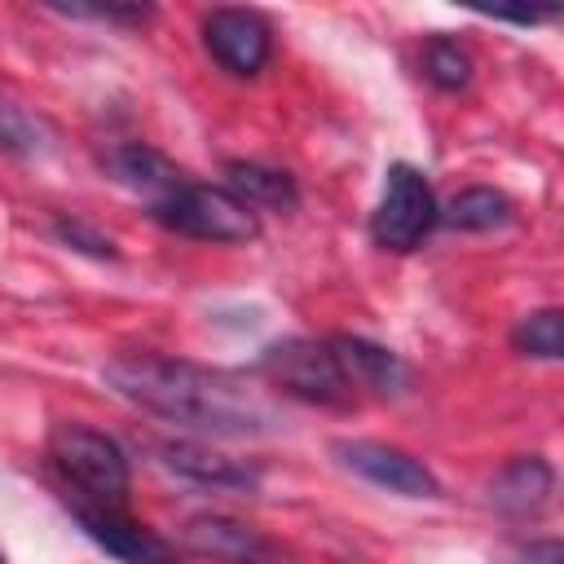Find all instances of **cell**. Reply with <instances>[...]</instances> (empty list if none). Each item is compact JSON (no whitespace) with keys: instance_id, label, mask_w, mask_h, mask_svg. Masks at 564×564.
I'll use <instances>...</instances> for the list:
<instances>
[{"instance_id":"obj_1","label":"cell","mask_w":564,"mask_h":564,"mask_svg":"<svg viewBox=\"0 0 564 564\" xmlns=\"http://www.w3.org/2000/svg\"><path fill=\"white\" fill-rule=\"evenodd\" d=\"M106 383L123 401H132L167 423L212 432V436H260L278 423L273 405L256 388H247L238 375L194 366L181 357H163V352L110 357Z\"/></svg>"},{"instance_id":"obj_2","label":"cell","mask_w":564,"mask_h":564,"mask_svg":"<svg viewBox=\"0 0 564 564\" xmlns=\"http://www.w3.org/2000/svg\"><path fill=\"white\" fill-rule=\"evenodd\" d=\"M150 216L163 229L198 242H251L260 234V220L242 198H234L225 185H198V181H181L172 194L150 203Z\"/></svg>"},{"instance_id":"obj_3","label":"cell","mask_w":564,"mask_h":564,"mask_svg":"<svg viewBox=\"0 0 564 564\" xmlns=\"http://www.w3.org/2000/svg\"><path fill=\"white\" fill-rule=\"evenodd\" d=\"M48 458L84 494V502L119 507L128 498V458L115 436L84 423H57L48 432Z\"/></svg>"},{"instance_id":"obj_4","label":"cell","mask_w":564,"mask_h":564,"mask_svg":"<svg viewBox=\"0 0 564 564\" xmlns=\"http://www.w3.org/2000/svg\"><path fill=\"white\" fill-rule=\"evenodd\" d=\"M260 370L273 388H282L295 401H308V405L352 410L361 401L326 339H282L260 357Z\"/></svg>"},{"instance_id":"obj_5","label":"cell","mask_w":564,"mask_h":564,"mask_svg":"<svg viewBox=\"0 0 564 564\" xmlns=\"http://www.w3.org/2000/svg\"><path fill=\"white\" fill-rule=\"evenodd\" d=\"M436 212L441 207H436L427 176L410 163H392L388 181H383V198H379L375 220H370V234L383 251H414L432 234Z\"/></svg>"},{"instance_id":"obj_6","label":"cell","mask_w":564,"mask_h":564,"mask_svg":"<svg viewBox=\"0 0 564 564\" xmlns=\"http://www.w3.org/2000/svg\"><path fill=\"white\" fill-rule=\"evenodd\" d=\"M70 516L79 520V529L115 560L123 564H176V546L167 538H159L150 524L132 520L123 507L110 502H70Z\"/></svg>"},{"instance_id":"obj_7","label":"cell","mask_w":564,"mask_h":564,"mask_svg":"<svg viewBox=\"0 0 564 564\" xmlns=\"http://www.w3.org/2000/svg\"><path fill=\"white\" fill-rule=\"evenodd\" d=\"M335 458L366 476L370 485L388 489V494H405V498H436L441 494V480L405 449L397 445H383V441H335Z\"/></svg>"},{"instance_id":"obj_8","label":"cell","mask_w":564,"mask_h":564,"mask_svg":"<svg viewBox=\"0 0 564 564\" xmlns=\"http://www.w3.org/2000/svg\"><path fill=\"white\" fill-rule=\"evenodd\" d=\"M203 40L229 75H260L273 48V31L256 9H212L203 22Z\"/></svg>"},{"instance_id":"obj_9","label":"cell","mask_w":564,"mask_h":564,"mask_svg":"<svg viewBox=\"0 0 564 564\" xmlns=\"http://www.w3.org/2000/svg\"><path fill=\"white\" fill-rule=\"evenodd\" d=\"M181 542L216 564H282V551L234 516H194L185 520Z\"/></svg>"},{"instance_id":"obj_10","label":"cell","mask_w":564,"mask_h":564,"mask_svg":"<svg viewBox=\"0 0 564 564\" xmlns=\"http://www.w3.org/2000/svg\"><path fill=\"white\" fill-rule=\"evenodd\" d=\"M339 370L348 375L352 392H370V397H401L410 388V366L392 352V348H379L361 335H330L326 339Z\"/></svg>"},{"instance_id":"obj_11","label":"cell","mask_w":564,"mask_h":564,"mask_svg":"<svg viewBox=\"0 0 564 564\" xmlns=\"http://www.w3.org/2000/svg\"><path fill=\"white\" fill-rule=\"evenodd\" d=\"M101 167H106L119 185H128V189L145 194L150 203H159L163 194H172V189L185 181V172H181L167 154H159L154 145H145V141L110 145V150L101 154Z\"/></svg>"},{"instance_id":"obj_12","label":"cell","mask_w":564,"mask_h":564,"mask_svg":"<svg viewBox=\"0 0 564 564\" xmlns=\"http://www.w3.org/2000/svg\"><path fill=\"white\" fill-rule=\"evenodd\" d=\"M551 489H555V471L546 458L538 454H520L511 458L494 485H489V498L502 516H516V520H529V516H542V507L551 502Z\"/></svg>"},{"instance_id":"obj_13","label":"cell","mask_w":564,"mask_h":564,"mask_svg":"<svg viewBox=\"0 0 564 564\" xmlns=\"http://www.w3.org/2000/svg\"><path fill=\"white\" fill-rule=\"evenodd\" d=\"M163 463H167L176 476H185V480H194V485H207V489L247 494V489L260 485V471H256L251 463H238V458L216 454V449L194 445V441H172V445H163Z\"/></svg>"},{"instance_id":"obj_14","label":"cell","mask_w":564,"mask_h":564,"mask_svg":"<svg viewBox=\"0 0 564 564\" xmlns=\"http://www.w3.org/2000/svg\"><path fill=\"white\" fill-rule=\"evenodd\" d=\"M225 189L234 194V198H242L251 212L256 207H269V212H291L295 203H300V194H295V181L286 176V172H278V167H264V163H229L225 167Z\"/></svg>"},{"instance_id":"obj_15","label":"cell","mask_w":564,"mask_h":564,"mask_svg":"<svg viewBox=\"0 0 564 564\" xmlns=\"http://www.w3.org/2000/svg\"><path fill=\"white\" fill-rule=\"evenodd\" d=\"M436 220H445L449 229H467V234H485V229H498L511 220V198L502 189H489V185H471V189H458L441 212Z\"/></svg>"},{"instance_id":"obj_16","label":"cell","mask_w":564,"mask_h":564,"mask_svg":"<svg viewBox=\"0 0 564 564\" xmlns=\"http://www.w3.org/2000/svg\"><path fill=\"white\" fill-rule=\"evenodd\" d=\"M471 53L458 44V40H449V35H436V40H427V48H423V75L441 88V93H463L467 84H471Z\"/></svg>"},{"instance_id":"obj_17","label":"cell","mask_w":564,"mask_h":564,"mask_svg":"<svg viewBox=\"0 0 564 564\" xmlns=\"http://www.w3.org/2000/svg\"><path fill=\"white\" fill-rule=\"evenodd\" d=\"M511 344H516L524 357H538V361H555V357H560V348H564L560 308H538V313H529V317L516 326Z\"/></svg>"},{"instance_id":"obj_18","label":"cell","mask_w":564,"mask_h":564,"mask_svg":"<svg viewBox=\"0 0 564 564\" xmlns=\"http://www.w3.org/2000/svg\"><path fill=\"white\" fill-rule=\"evenodd\" d=\"M40 145V119L22 106H13L4 93H0V150H18V154H31Z\"/></svg>"},{"instance_id":"obj_19","label":"cell","mask_w":564,"mask_h":564,"mask_svg":"<svg viewBox=\"0 0 564 564\" xmlns=\"http://www.w3.org/2000/svg\"><path fill=\"white\" fill-rule=\"evenodd\" d=\"M66 13L75 18H97V22H119V26H145L154 18L150 4H70Z\"/></svg>"},{"instance_id":"obj_20","label":"cell","mask_w":564,"mask_h":564,"mask_svg":"<svg viewBox=\"0 0 564 564\" xmlns=\"http://www.w3.org/2000/svg\"><path fill=\"white\" fill-rule=\"evenodd\" d=\"M53 234L62 238V242H70V247H79V251H88V256H115V242L106 238V234H97V229H88L84 220H57L53 225Z\"/></svg>"},{"instance_id":"obj_21","label":"cell","mask_w":564,"mask_h":564,"mask_svg":"<svg viewBox=\"0 0 564 564\" xmlns=\"http://www.w3.org/2000/svg\"><path fill=\"white\" fill-rule=\"evenodd\" d=\"M0 564H4V555H0Z\"/></svg>"}]
</instances>
